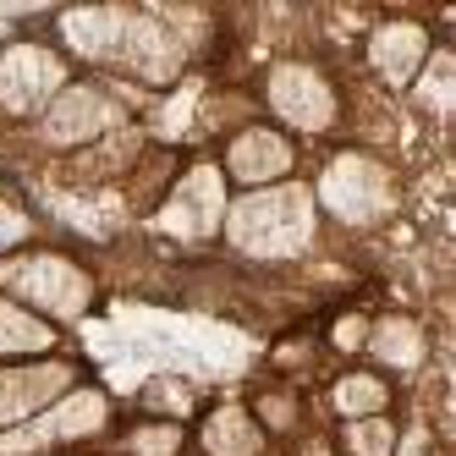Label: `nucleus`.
I'll return each instance as SVG.
<instances>
[{"label":"nucleus","instance_id":"1","mask_svg":"<svg viewBox=\"0 0 456 456\" xmlns=\"http://www.w3.org/2000/svg\"><path fill=\"white\" fill-rule=\"evenodd\" d=\"M319 204H314V187L308 182H275V187H253L237 192L225 204V225L220 237L232 253L253 258V265H291L319 242Z\"/></svg>","mask_w":456,"mask_h":456},{"label":"nucleus","instance_id":"2","mask_svg":"<svg viewBox=\"0 0 456 456\" xmlns=\"http://www.w3.org/2000/svg\"><path fill=\"white\" fill-rule=\"evenodd\" d=\"M0 297L22 303L28 314L50 319L55 330H61V324H77L94 308L100 286H94V275L77 265V258L50 253V248H34V253L0 258Z\"/></svg>","mask_w":456,"mask_h":456},{"label":"nucleus","instance_id":"3","mask_svg":"<svg viewBox=\"0 0 456 456\" xmlns=\"http://www.w3.org/2000/svg\"><path fill=\"white\" fill-rule=\"evenodd\" d=\"M396 171L385 166V159H374L369 149H341L324 159V171L314 182V204L319 215H330L341 225H352V232H369V225L390 220V209H396Z\"/></svg>","mask_w":456,"mask_h":456},{"label":"nucleus","instance_id":"4","mask_svg":"<svg viewBox=\"0 0 456 456\" xmlns=\"http://www.w3.org/2000/svg\"><path fill=\"white\" fill-rule=\"evenodd\" d=\"M133 94H121L116 83H67L50 100V110L39 116V143L55 154H77L88 143H100L110 133H121L133 121Z\"/></svg>","mask_w":456,"mask_h":456},{"label":"nucleus","instance_id":"5","mask_svg":"<svg viewBox=\"0 0 456 456\" xmlns=\"http://www.w3.org/2000/svg\"><path fill=\"white\" fill-rule=\"evenodd\" d=\"M225 204H232V182L220 176L215 159H192L187 171H176V182L166 187V199L154 204V232L187 242V248H204L220 237L225 225Z\"/></svg>","mask_w":456,"mask_h":456},{"label":"nucleus","instance_id":"6","mask_svg":"<svg viewBox=\"0 0 456 456\" xmlns=\"http://www.w3.org/2000/svg\"><path fill=\"white\" fill-rule=\"evenodd\" d=\"M110 396L100 385H72L61 402H50L45 412H34L28 423L0 435V456H45V451H61V445H77V440H94L110 429Z\"/></svg>","mask_w":456,"mask_h":456},{"label":"nucleus","instance_id":"7","mask_svg":"<svg viewBox=\"0 0 456 456\" xmlns=\"http://www.w3.org/2000/svg\"><path fill=\"white\" fill-rule=\"evenodd\" d=\"M265 110L275 116V126L286 138L291 133L324 138V133H336V121H341V94L314 61H275L265 72Z\"/></svg>","mask_w":456,"mask_h":456},{"label":"nucleus","instance_id":"8","mask_svg":"<svg viewBox=\"0 0 456 456\" xmlns=\"http://www.w3.org/2000/svg\"><path fill=\"white\" fill-rule=\"evenodd\" d=\"M67 83H72V67L55 45L17 39L0 50V110L17 121H39Z\"/></svg>","mask_w":456,"mask_h":456},{"label":"nucleus","instance_id":"9","mask_svg":"<svg viewBox=\"0 0 456 456\" xmlns=\"http://www.w3.org/2000/svg\"><path fill=\"white\" fill-rule=\"evenodd\" d=\"M215 166L242 192L275 187V182H291V171H297V143H291L281 126H270V121H248V126H237V133L225 138V154L215 159Z\"/></svg>","mask_w":456,"mask_h":456},{"label":"nucleus","instance_id":"10","mask_svg":"<svg viewBox=\"0 0 456 456\" xmlns=\"http://www.w3.org/2000/svg\"><path fill=\"white\" fill-rule=\"evenodd\" d=\"M77 385V363L67 357H39V363H0V435L45 412Z\"/></svg>","mask_w":456,"mask_h":456},{"label":"nucleus","instance_id":"11","mask_svg":"<svg viewBox=\"0 0 456 456\" xmlns=\"http://www.w3.org/2000/svg\"><path fill=\"white\" fill-rule=\"evenodd\" d=\"M435 39L429 28L412 22V17H385L374 34H369V72L385 83V88H412V77L423 72Z\"/></svg>","mask_w":456,"mask_h":456},{"label":"nucleus","instance_id":"12","mask_svg":"<svg viewBox=\"0 0 456 456\" xmlns=\"http://www.w3.org/2000/svg\"><path fill=\"white\" fill-rule=\"evenodd\" d=\"M126 17H133V6H77V12L55 17V34H61V45H67V55L94 61V67H116Z\"/></svg>","mask_w":456,"mask_h":456},{"label":"nucleus","instance_id":"13","mask_svg":"<svg viewBox=\"0 0 456 456\" xmlns=\"http://www.w3.org/2000/svg\"><path fill=\"white\" fill-rule=\"evenodd\" d=\"M363 352L385 374H418L423 357H429V336H423V324L412 314H379V319H369Z\"/></svg>","mask_w":456,"mask_h":456},{"label":"nucleus","instance_id":"14","mask_svg":"<svg viewBox=\"0 0 456 456\" xmlns=\"http://www.w3.org/2000/svg\"><path fill=\"white\" fill-rule=\"evenodd\" d=\"M270 435L253 423V412L242 402H220L204 412L199 423V456H265Z\"/></svg>","mask_w":456,"mask_h":456},{"label":"nucleus","instance_id":"15","mask_svg":"<svg viewBox=\"0 0 456 456\" xmlns=\"http://www.w3.org/2000/svg\"><path fill=\"white\" fill-rule=\"evenodd\" d=\"M55 346H61V330L50 319L28 314L12 297H0V363H39Z\"/></svg>","mask_w":456,"mask_h":456},{"label":"nucleus","instance_id":"16","mask_svg":"<svg viewBox=\"0 0 456 456\" xmlns=\"http://www.w3.org/2000/svg\"><path fill=\"white\" fill-rule=\"evenodd\" d=\"M143 149H149V138H143V126H133L126 121L121 133H110V138H100V143H88V149H77V176H94V182H116V176H126L143 159Z\"/></svg>","mask_w":456,"mask_h":456},{"label":"nucleus","instance_id":"17","mask_svg":"<svg viewBox=\"0 0 456 456\" xmlns=\"http://www.w3.org/2000/svg\"><path fill=\"white\" fill-rule=\"evenodd\" d=\"M385 407H390V379L379 369H352V374H341L330 385V412L341 423H352V418H379Z\"/></svg>","mask_w":456,"mask_h":456},{"label":"nucleus","instance_id":"18","mask_svg":"<svg viewBox=\"0 0 456 456\" xmlns=\"http://www.w3.org/2000/svg\"><path fill=\"white\" fill-rule=\"evenodd\" d=\"M176 182V154L171 149H143V159L133 171H126V199H133V209H149L154 215V204L166 199V187Z\"/></svg>","mask_w":456,"mask_h":456},{"label":"nucleus","instance_id":"19","mask_svg":"<svg viewBox=\"0 0 456 456\" xmlns=\"http://www.w3.org/2000/svg\"><path fill=\"white\" fill-rule=\"evenodd\" d=\"M341 451L346 456H396L402 451V435H396V423H390V412H379V418H352V423H341Z\"/></svg>","mask_w":456,"mask_h":456},{"label":"nucleus","instance_id":"20","mask_svg":"<svg viewBox=\"0 0 456 456\" xmlns=\"http://www.w3.org/2000/svg\"><path fill=\"white\" fill-rule=\"evenodd\" d=\"M451 72H456V61L445 45L429 50V61H423V72L412 77V100L423 110H435V116H451Z\"/></svg>","mask_w":456,"mask_h":456},{"label":"nucleus","instance_id":"21","mask_svg":"<svg viewBox=\"0 0 456 456\" xmlns=\"http://www.w3.org/2000/svg\"><path fill=\"white\" fill-rule=\"evenodd\" d=\"M253 423H258V429H265V435H297V423H303V402L297 396H291V390H258V396H253Z\"/></svg>","mask_w":456,"mask_h":456},{"label":"nucleus","instance_id":"22","mask_svg":"<svg viewBox=\"0 0 456 456\" xmlns=\"http://www.w3.org/2000/svg\"><path fill=\"white\" fill-rule=\"evenodd\" d=\"M187 429L171 418H143L138 429H126V456H182Z\"/></svg>","mask_w":456,"mask_h":456},{"label":"nucleus","instance_id":"23","mask_svg":"<svg viewBox=\"0 0 456 456\" xmlns=\"http://www.w3.org/2000/svg\"><path fill=\"white\" fill-rule=\"evenodd\" d=\"M143 407L154 418H171V423H187V412L199 407V390H192L187 379H171V374H159L143 385Z\"/></svg>","mask_w":456,"mask_h":456},{"label":"nucleus","instance_id":"24","mask_svg":"<svg viewBox=\"0 0 456 456\" xmlns=\"http://www.w3.org/2000/svg\"><path fill=\"white\" fill-rule=\"evenodd\" d=\"M363 341H369V314H341L330 324V346L336 352H363Z\"/></svg>","mask_w":456,"mask_h":456},{"label":"nucleus","instance_id":"25","mask_svg":"<svg viewBox=\"0 0 456 456\" xmlns=\"http://www.w3.org/2000/svg\"><path fill=\"white\" fill-rule=\"evenodd\" d=\"M297 456H336V451H330V440H319V435H314V440H303Z\"/></svg>","mask_w":456,"mask_h":456},{"label":"nucleus","instance_id":"26","mask_svg":"<svg viewBox=\"0 0 456 456\" xmlns=\"http://www.w3.org/2000/svg\"><path fill=\"white\" fill-rule=\"evenodd\" d=\"M265 456H281V451H265Z\"/></svg>","mask_w":456,"mask_h":456}]
</instances>
